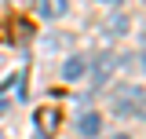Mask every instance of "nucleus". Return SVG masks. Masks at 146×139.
I'll return each mask as SVG.
<instances>
[{
  "label": "nucleus",
  "mask_w": 146,
  "mask_h": 139,
  "mask_svg": "<svg viewBox=\"0 0 146 139\" xmlns=\"http://www.w3.org/2000/svg\"><path fill=\"white\" fill-rule=\"evenodd\" d=\"M33 121H36V128H40V136H44V139H51L55 132H58L62 114H58V106H40V110L33 114Z\"/></svg>",
  "instance_id": "f257e3e1"
},
{
  "label": "nucleus",
  "mask_w": 146,
  "mask_h": 139,
  "mask_svg": "<svg viewBox=\"0 0 146 139\" xmlns=\"http://www.w3.org/2000/svg\"><path fill=\"white\" fill-rule=\"evenodd\" d=\"M124 95H121V103L117 110L121 114H131V117H143V88H121Z\"/></svg>",
  "instance_id": "f03ea898"
},
{
  "label": "nucleus",
  "mask_w": 146,
  "mask_h": 139,
  "mask_svg": "<svg viewBox=\"0 0 146 139\" xmlns=\"http://www.w3.org/2000/svg\"><path fill=\"white\" fill-rule=\"evenodd\" d=\"M77 132H80L84 139L99 136V132H102V117H99V114H80V121H77Z\"/></svg>",
  "instance_id": "7ed1b4c3"
},
{
  "label": "nucleus",
  "mask_w": 146,
  "mask_h": 139,
  "mask_svg": "<svg viewBox=\"0 0 146 139\" xmlns=\"http://www.w3.org/2000/svg\"><path fill=\"white\" fill-rule=\"evenodd\" d=\"M66 7H70V0H36V11L44 18H62Z\"/></svg>",
  "instance_id": "20e7f679"
},
{
  "label": "nucleus",
  "mask_w": 146,
  "mask_h": 139,
  "mask_svg": "<svg viewBox=\"0 0 146 139\" xmlns=\"http://www.w3.org/2000/svg\"><path fill=\"white\" fill-rule=\"evenodd\" d=\"M84 59H80V55H73V59H66V66H62V77H66V81H77V77H84Z\"/></svg>",
  "instance_id": "39448f33"
},
{
  "label": "nucleus",
  "mask_w": 146,
  "mask_h": 139,
  "mask_svg": "<svg viewBox=\"0 0 146 139\" xmlns=\"http://www.w3.org/2000/svg\"><path fill=\"white\" fill-rule=\"evenodd\" d=\"M7 33H11V40H29V33H33V26L18 18V22H11V26H7Z\"/></svg>",
  "instance_id": "423d86ee"
},
{
  "label": "nucleus",
  "mask_w": 146,
  "mask_h": 139,
  "mask_svg": "<svg viewBox=\"0 0 146 139\" xmlns=\"http://www.w3.org/2000/svg\"><path fill=\"white\" fill-rule=\"evenodd\" d=\"M110 29H113V37H121V33L128 29V22H124L121 15H113V18H110Z\"/></svg>",
  "instance_id": "0eeeda50"
},
{
  "label": "nucleus",
  "mask_w": 146,
  "mask_h": 139,
  "mask_svg": "<svg viewBox=\"0 0 146 139\" xmlns=\"http://www.w3.org/2000/svg\"><path fill=\"white\" fill-rule=\"evenodd\" d=\"M11 4H15V7H22V4H26V0H11Z\"/></svg>",
  "instance_id": "6e6552de"
},
{
  "label": "nucleus",
  "mask_w": 146,
  "mask_h": 139,
  "mask_svg": "<svg viewBox=\"0 0 146 139\" xmlns=\"http://www.w3.org/2000/svg\"><path fill=\"white\" fill-rule=\"evenodd\" d=\"M113 139H131V136H124V132H121V136H113Z\"/></svg>",
  "instance_id": "1a4fd4ad"
},
{
  "label": "nucleus",
  "mask_w": 146,
  "mask_h": 139,
  "mask_svg": "<svg viewBox=\"0 0 146 139\" xmlns=\"http://www.w3.org/2000/svg\"><path fill=\"white\" fill-rule=\"evenodd\" d=\"M102 4H113V0H102Z\"/></svg>",
  "instance_id": "9d476101"
},
{
  "label": "nucleus",
  "mask_w": 146,
  "mask_h": 139,
  "mask_svg": "<svg viewBox=\"0 0 146 139\" xmlns=\"http://www.w3.org/2000/svg\"><path fill=\"white\" fill-rule=\"evenodd\" d=\"M0 139H7V136H0Z\"/></svg>",
  "instance_id": "9b49d317"
},
{
  "label": "nucleus",
  "mask_w": 146,
  "mask_h": 139,
  "mask_svg": "<svg viewBox=\"0 0 146 139\" xmlns=\"http://www.w3.org/2000/svg\"><path fill=\"white\" fill-rule=\"evenodd\" d=\"M40 139H44V136H40Z\"/></svg>",
  "instance_id": "f8f14e48"
}]
</instances>
